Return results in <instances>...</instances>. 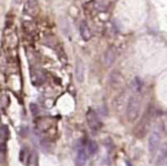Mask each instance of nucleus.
Here are the masks:
<instances>
[{"mask_svg":"<svg viewBox=\"0 0 167 166\" xmlns=\"http://www.w3.org/2000/svg\"><path fill=\"white\" fill-rule=\"evenodd\" d=\"M30 108H31V111H32V113H33V115H36V113L38 112V107H37L35 103L30 104Z\"/></svg>","mask_w":167,"mask_h":166,"instance_id":"nucleus-14","label":"nucleus"},{"mask_svg":"<svg viewBox=\"0 0 167 166\" xmlns=\"http://www.w3.org/2000/svg\"><path fill=\"white\" fill-rule=\"evenodd\" d=\"M116 57H117V51L115 47H109V48H107V51H105V53H104V64L107 65V67H110V65H112L113 64V62L116 61Z\"/></svg>","mask_w":167,"mask_h":166,"instance_id":"nucleus-4","label":"nucleus"},{"mask_svg":"<svg viewBox=\"0 0 167 166\" xmlns=\"http://www.w3.org/2000/svg\"><path fill=\"white\" fill-rule=\"evenodd\" d=\"M21 2H22V0H14V4H16V5H18Z\"/></svg>","mask_w":167,"mask_h":166,"instance_id":"nucleus-16","label":"nucleus"},{"mask_svg":"<svg viewBox=\"0 0 167 166\" xmlns=\"http://www.w3.org/2000/svg\"><path fill=\"white\" fill-rule=\"evenodd\" d=\"M140 110H141V101L138 96H131L127 106H126V118L127 120L133 123L138 118L140 115Z\"/></svg>","mask_w":167,"mask_h":166,"instance_id":"nucleus-1","label":"nucleus"},{"mask_svg":"<svg viewBox=\"0 0 167 166\" xmlns=\"http://www.w3.org/2000/svg\"><path fill=\"white\" fill-rule=\"evenodd\" d=\"M142 86H143V85H142V82H141L140 78H134V79H133V82H132V87H133L134 92H136V93L141 92Z\"/></svg>","mask_w":167,"mask_h":166,"instance_id":"nucleus-12","label":"nucleus"},{"mask_svg":"<svg viewBox=\"0 0 167 166\" xmlns=\"http://www.w3.org/2000/svg\"><path fill=\"white\" fill-rule=\"evenodd\" d=\"M97 149H99L97 143L95 141H89V143H88V151H89V154H95L97 151Z\"/></svg>","mask_w":167,"mask_h":166,"instance_id":"nucleus-13","label":"nucleus"},{"mask_svg":"<svg viewBox=\"0 0 167 166\" xmlns=\"http://www.w3.org/2000/svg\"><path fill=\"white\" fill-rule=\"evenodd\" d=\"M88 159V155H87V151L85 149H80L78 151V155H77V163L78 165H85V163L87 162Z\"/></svg>","mask_w":167,"mask_h":166,"instance_id":"nucleus-10","label":"nucleus"},{"mask_svg":"<svg viewBox=\"0 0 167 166\" xmlns=\"http://www.w3.org/2000/svg\"><path fill=\"white\" fill-rule=\"evenodd\" d=\"M38 8L39 7H38V1L37 0H26L24 10H25V14L33 16L38 13Z\"/></svg>","mask_w":167,"mask_h":166,"instance_id":"nucleus-6","label":"nucleus"},{"mask_svg":"<svg viewBox=\"0 0 167 166\" xmlns=\"http://www.w3.org/2000/svg\"><path fill=\"white\" fill-rule=\"evenodd\" d=\"M0 151H2V152L6 151V144H5V142L4 143H0Z\"/></svg>","mask_w":167,"mask_h":166,"instance_id":"nucleus-15","label":"nucleus"},{"mask_svg":"<svg viewBox=\"0 0 167 166\" xmlns=\"http://www.w3.org/2000/svg\"><path fill=\"white\" fill-rule=\"evenodd\" d=\"M86 120L89 126V129H93V131H99L101 129V120L97 116V113L95 112L94 110L89 109L86 113Z\"/></svg>","mask_w":167,"mask_h":166,"instance_id":"nucleus-2","label":"nucleus"},{"mask_svg":"<svg viewBox=\"0 0 167 166\" xmlns=\"http://www.w3.org/2000/svg\"><path fill=\"white\" fill-rule=\"evenodd\" d=\"M148 132V117L144 116V119L141 121L136 126V129H135V134L138 137H143L145 135V133Z\"/></svg>","mask_w":167,"mask_h":166,"instance_id":"nucleus-8","label":"nucleus"},{"mask_svg":"<svg viewBox=\"0 0 167 166\" xmlns=\"http://www.w3.org/2000/svg\"><path fill=\"white\" fill-rule=\"evenodd\" d=\"M74 76H76V79H77L78 83H84V80H85V64H84L82 61H77Z\"/></svg>","mask_w":167,"mask_h":166,"instance_id":"nucleus-5","label":"nucleus"},{"mask_svg":"<svg viewBox=\"0 0 167 166\" xmlns=\"http://www.w3.org/2000/svg\"><path fill=\"white\" fill-rule=\"evenodd\" d=\"M79 32H80L81 38H82L85 41L89 40L90 37H92V32H90V29H89V26H88V24L86 21H81V22H80Z\"/></svg>","mask_w":167,"mask_h":166,"instance_id":"nucleus-7","label":"nucleus"},{"mask_svg":"<svg viewBox=\"0 0 167 166\" xmlns=\"http://www.w3.org/2000/svg\"><path fill=\"white\" fill-rule=\"evenodd\" d=\"M109 83L110 85L112 86V87H119L121 83H123V78H121V75L118 72V71H112L111 72V75L109 77Z\"/></svg>","mask_w":167,"mask_h":166,"instance_id":"nucleus-9","label":"nucleus"},{"mask_svg":"<svg viewBox=\"0 0 167 166\" xmlns=\"http://www.w3.org/2000/svg\"><path fill=\"white\" fill-rule=\"evenodd\" d=\"M8 136H9V129H8V127L6 125L1 126L0 127V141H1V143H4L7 140Z\"/></svg>","mask_w":167,"mask_h":166,"instance_id":"nucleus-11","label":"nucleus"},{"mask_svg":"<svg viewBox=\"0 0 167 166\" xmlns=\"http://www.w3.org/2000/svg\"><path fill=\"white\" fill-rule=\"evenodd\" d=\"M160 144V134L158 132H152L151 135L149 137V151L151 156H154L156 152L159 149Z\"/></svg>","mask_w":167,"mask_h":166,"instance_id":"nucleus-3","label":"nucleus"}]
</instances>
